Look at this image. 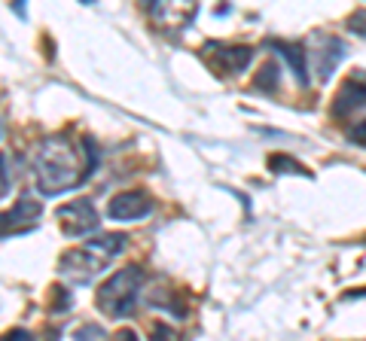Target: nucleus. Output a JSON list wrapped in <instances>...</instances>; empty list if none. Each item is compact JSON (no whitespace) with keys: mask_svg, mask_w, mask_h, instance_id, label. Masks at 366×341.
Here are the masks:
<instances>
[{"mask_svg":"<svg viewBox=\"0 0 366 341\" xmlns=\"http://www.w3.org/2000/svg\"><path fill=\"white\" fill-rule=\"evenodd\" d=\"M34 183L43 198L64 195L83 186L98 165V150L92 141L74 143L71 134H49L34 150Z\"/></svg>","mask_w":366,"mask_h":341,"instance_id":"1","label":"nucleus"},{"mask_svg":"<svg viewBox=\"0 0 366 341\" xmlns=\"http://www.w3.org/2000/svg\"><path fill=\"white\" fill-rule=\"evenodd\" d=\"M129 244V238L113 232V235H101L95 241H86L83 247H74L67 250L59 263L61 278H67L76 287H89L101 271L110 265V259H117L122 253V247Z\"/></svg>","mask_w":366,"mask_h":341,"instance_id":"2","label":"nucleus"},{"mask_svg":"<svg viewBox=\"0 0 366 341\" xmlns=\"http://www.w3.org/2000/svg\"><path fill=\"white\" fill-rule=\"evenodd\" d=\"M141 287H144V271L137 265H125L117 275H110V280L101 283L98 290V308L110 314V317H132L141 299Z\"/></svg>","mask_w":366,"mask_h":341,"instance_id":"3","label":"nucleus"},{"mask_svg":"<svg viewBox=\"0 0 366 341\" xmlns=\"http://www.w3.org/2000/svg\"><path fill=\"white\" fill-rule=\"evenodd\" d=\"M55 220H59L61 232L67 238H79V235H89V232H98V210L89 198H76L71 204L55 210Z\"/></svg>","mask_w":366,"mask_h":341,"instance_id":"4","label":"nucleus"},{"mask_svg":"<svg viewBox=\"0 0 366 341\" xmlns=\"http://www.w3.org/2000/svg\"><path fill=\"white\" fill-rule=\"evenodd\" d=\"M40 217H43L40 201L25 192V195L16 201V208H13V210H4V213H0V238L34 232V229L40 225Z\"/></svg>","mask_w":366,"mask_h":341,"instance_id":"5","label":"nucleus"},{"mask_svg":"<svg viewBox=\"0 0 366 341\" xmlns=\"http://www.w3.org/2000/svg\"><path fill=\"white\" fill-rule=\"evenodd\" d=\"M153 213V198L147 192H119L107 204L110 220H144Z\"/></svg>","mask_w":366,"mask_h":341,"instance_id":"6","label":"nucleus"},{"mask_svg":"<svg viewBox=\"0 0 366 341\" xmlns=\"http://www.w3.org/2000/svg\"><path fill=\"white\" fill-rule=\"evenodd\" d=\"M366 104V73H354L351 79L342 83V88L333 98V116L336 119H345L348 113L360 110Z\"/></svg>","mask_w":366,"mask_h":341,"instance_id":"7","label":"nucleus"},{"mask_svg":"<svg viewBox=\"0 0 366 341\" xmlns=\"http://www.w3.org/2000/svg\"><path fill=\"white\" fill-rule=\"evenodd\" d=\"M204 52H211V61L217 64V71L226 76L242 73L254 61V49L247 46H217V43H211V46H204Z\"/></svg>","mask_w":366,"mask_h":341,"instance_id":"8","label":"nucleus"},{"mask_svg":"<svg viewBox=\"0 0 366 341\" xmlns=\"http://www.w3.org/2000/svg\"><path fill=\"white\" fill-rule=\"evenodd\" d=\"M315 58H317V76L320 79H330V73L339 67V61L345 58V43L336 40V37H330L324 40V49L315 52Z\"/></svg>","mask_w":366,"mask_h":341,"instance_id":"9","label":"nucleus"},{"mask_svg":"<svg viewBox=\"0 0 366 341\" xmlns=\"http://www.w3.org/2000/svg\"><path fill=\"white\" fill-rule=\"evenodd\" d=\"M274 49H278V55L284 61L290 64V71L296 73V79H300L302 86H308V61H305V49L296 46V43H272Z\"/></svg>","mask_w":366,"mask_h":341,"instance_id":"10","label":"nucleus"},{"mask_svg":"<svg viewBox=\"0 0 366 341\" xmlns=\"http://www.w3.org/2000/svg\"><path fill=\"white\" fill-rule=\"evenodd\" d=\"M278 64L274 61H269V64H262V71L257 73V79H254V86L259 88V92H274L278 88Z\"/></svg>","mask_w":366,"mask_h":341,"instance_id":"11","label":"nucleus"},{"mask_svg":"<svg viewBox=\"0 0 366 341\" xmlns=\"http://www.w3.org/2000/svg\"><path fill=\"white\" fill-rule=\"evenodd\" d=\"M269 168L274 170V174H308V168H302L300 162H293L290 156H272Z\"/></svg>","mask_w":366,"mask_h":341,"instance_id":"12","label":"nucleus"},{"mask_svg":"<svg viewBox=\"0 0 366 341\" xmlns=\"http://www.w3.org/2000/svg\"><path fill=\"white\" fill-rule=\"evenodd\" d=\"M74 341H113V338L98 323H86V326H79L74 332Z\"/></svg>","mask_w":366,"mask_h":341,"instance_id":"13","label":"nucleus"},{"mask_svg":"<svg viewBox=\"0 0 366 341\" xmlns=\"http://www.w3.org/2000/svg\"><path fill=\"white\" fill-rule=\"evenodd\" d=\"M9 186H13V174H9V158H6V153H0V198L9 195Z\"/></svg>","mask_w":366,"mask_h":341,"instance_id":"14","label":"nucleus"},{"mask_svg":"<svg viewBox=\"0 0 366 341\" xmlns=\"http://www.w3.org/2000/svg\"><path fill=\"white\" fill-rule=\"evenodd\" d=\"M150 335H153V341H177V332H174L171 326H165V323L153 326V329H150Z\"/></svg>","mask_w":366,"mask_h":341,"instance_id":"15","label":"nucleus"},{"mask_svg":"<svg viewBox=\"0 0 366 341\" xmlns=\"http://www.w3.org/2000/svg\"><path fill=\"white\" fill-rule=\"evenodd\" d=\"M0 341H34V335L28 329H9L6 335H0Z\"/></svg>","mask_w":366,"mask_h":341,"instance_id":"16","label":"nucleus"},{"mask_svg":"<svg viewBox=\"0 0 366 341\" xmlns=\"http://www.w3.org/2000/svg\"><path fill=\"white\" fill-rule=\"evenodd\" d=\"M351 31H357L366 37V9H357V13L351 16Z\"/></svg>","mask_w":366,"mask_h":341,"instance_id":"17","label":"nucleus"},{"mask_svg":"<svg viewBox=\"0 0 366 341\" xmlns=\"http://www.w3.org/2000/svg\"><path fill=\"white\" fill-rule=\"evenodd\" d=\"M348 138H351L354 143H360V146H366V119H363V122H357V125H354V128H351V134H348Z\"/></svg>","mask_w":366,"mask_h":341,"instance_id":"18","label":"nucleus"},{"mask_svg":"<svg viewBox=\"0 0 366 341\" xmlns=\"http://www.w3.org/2000/svg\"><path fill=\"white\" fill-rule=\"evenodd\" d=\"M113 341H137V335L132 332V329H119L117 338H113Z\"/></svg>","mask_w":366,"mask_h":341,"instance_id":"19","label":"nucleus"},{"mask_svg":"<svg viewBox=\"0 0 366 341\" xmlns=\"http://www.w3.org/2000/svg\"><path fill=\"white\" fill-rule=\"evenodd\" d=\"M0 138H4V128H0Z\"/></svg>","mask_w":366,"mask_h":341,"instance_id":"20","label":"nucleus"}]
</instances>
